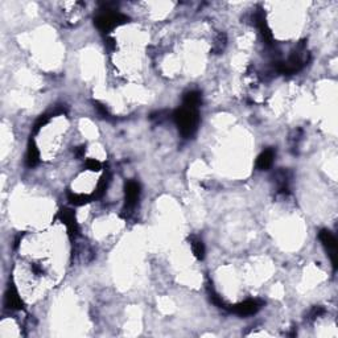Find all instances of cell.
<instances>
[{
    "instance_id": "6da1fadb",
    "label": "cell",
    "mask_w": 338,
    "mask_h": 338,
    "mask_svg": "<svg viewBox=\"0 0 338 338\" xmlns=\"http://www.w3.org/2000/svg\"><path fill=\"white\" fill-rule=\"evenodd\" d=\"M176 123L184 136H190L194 134L198 126V114L197 108H189L184 106L180 111L176 114Z\"/></svg>"
},
{
    "instance_id": "7a4b0ae2",
    "label": "cell",
    "mask_w": 338,
    "mask_h": 338,
    "mask_svg": "<svg viewBox=\"0 0 338 338\" xmlns=\"http://www.w3.org/2000/svg\"><path fill=\"white\" fill-rule=\"evenodd\" d=\"M320 239L321 242L324 243L325 247H326V250H328V254H329L330 258H332V262H333V264L336 266V255H337V243H336V238H334V235L332 232L324 230V232H320Z\"/></svg>"
},
{
    "instance_id": "3957f363",
    "label": "cell",
    "mask_w": 338,
    "mask_h": 338,
    "mask_svg": "<svg viewBox=\"0 0 338 338\" xmlns=\"http://www.w3.org/2000/svg\"><path fill=\"white\" fill-rule=\"evenodd\" d=\"M139 194H140V188L139 184L135 181H129L126 185V205L128 208H132L136 204V201L139 200Z\"/></svg>"
},
{
    "instance_id": "277c9868",
    "label": "cell",
    "mask_w": 338,
    "mask_h": 338,
    "mask_svg": "<svg viewBox=\"0 0 338 338\" xmlns=\"http://www.w3.org/2000/svg\"><path fill=\"white\" fill-rule=\"evenodd\" d=\"M259 307H260V303L256 301V300H247L245 303L239 304L234 307V311L238 313V315H243V316H249V315H254L255 312L258 311Z\"/></svg>"
},
{
    "instance_id": "5b68a950",
    "label": "cell",
    "mask_w": 338,
    "mask_h": 338,
    "mask_svg": "<svg viewBox=\"0 0 338 338\" xmlns=\"http://www.w3.org/2000/svg\"><path fill=\"white\" fill-rule=\"evenodd\" d=\"M274 156H275V153H274L272 149L264 151L262 155L258 157V160H256V167H258L259 169H262V170L268 169L272 165V163H274Z\"/></svg>"
},
{
    "instance_id": "8992f818",
    "label": "cell",
    "mask_w": 338,
    "mask_h": 338,
    "mask_svg": "<svg viewBox=\"0 0 338 338\" xmlns=\"http://www.w3.org/2000/svg\"><path fill=\"white\" fill-rule=\"evenodd\" d=\"M191 251L196 255L198 259H202L205 255V246L202 243V240L200 239H193L191 240Z\"/></svg>"
}]
</instances>
